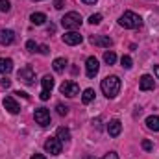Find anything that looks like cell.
<instances>
[{"mask_svg": "<svg viewBox=\"0 0 159 159\" xmlns=\"http://www.w3.org/2000/svg\"><path fill=\"white\" fill-rule=\"evenodd\" d=\"M102 87V93L107 96V98H115L120 93V80L119 76H106L100 83Z\"/></svg>", "mask_w": 159, "mask_h": 159, "instance_id": "obj_1", "label": "cell"}, {"mask_svg": "<svg viewBox=\"0 0 159 159\" xmlns=\"http://www.w3.org/2000/svg\"><path fill=\"white\" fill-rule=\"evenodd\" d=\"M35 2H39V0H35Z\"/></svg>", "mask_w": 159, "mask_h": 159, "instance_id": "obj_39", "label": "cell"}, {"mask_svg": "<svg viewBox=\"0 0 159 159\" xmlns=\"http://www.w3.org/2000/svg\"><path fill=\"white\" fill-rule=\"evenodd\" d=\"M89 22H91V24H100V22H102V15H100V13L91 15V17H89Z\"/></svg>", "mask_w": 159, "mask_h": 159, "instance_id": "obj_25", "label": "cell"}, {"mask_svg": "<svg viewBox=\"0 0 159 159\" xmlns=\"http://www.w3.org/2000/svg\"><path fill=\"white\" fill-rule=\"evenodd\" d=\"M52 67H54V70H56V72H63V70H65V67H67V59H65V57H57V59H54Z\"/></svg>", "mask_w": 159, "mask_h": 159, "instance_id": "obj_17", "label": "cell"}, {"mask_svg": "<svg viewBox=\"0 0 159 159\" xmlns=\"http://www.w3.org/2000/svg\"><path fill=\"white\" fill-rule=\"evenodd\" d=\"M39 52H41V54H44V56H46V54H48L50 50H48V46H46V44H41V46H39Z\"/></svg>", "mask_w": 159, "mask_h": 159, "instance_id": "obj_31", "label": "cell"}, {"mask_svg": "<svg viewBox=\"0 0 159 159\" xmlns=\"http://www.w3.org/2000/svg\"><path fill=\"white\" fill-rule=\"evenodd\" d=\"M85 69H87V76L89 78H94L96 74H98V70H100V65H98V59L96 57H87V61H85Z\"/></svg>", "mask_w": 159, "mask_h": 159, "instance_id": "obj_8", "label": "cell"}, {"mask_svg": "<svg viewBox=\"0 0 159 159\" xmlns=\"http://www.w3.org/2000/svg\"><path fill=\"white\" fill-rule=\"evenodd\" d=\"M81 2H85V4H94L96 0H81Z\"/></svg>", "mask_w": 159, "mask_h": 159, "instance_id": "obj_37", "label": "cell"}, {"mask_svg": "<svg viewBox=\"0 0 159 159\" xmlns=\"http://www.w3.org/2000/svg\"><path fill=\"white\" fill-rule=\"evenodd\" d=\"M59 91H61L65 96H69V98H74V96L80 94V87H78L76 81H63L61 87H59Z\"/></svg>", "mask_w": 159, "mask_h": 159, "instance_id": "obj_5", "label": "cell"}, {"mask_svg": "<svg viewBox=\"0 0 159 159\" xmlns=\"http://www.w3.org/2000/svg\"><path fill=\"white\" fill-rule=\"evenodd\" d=\"M120 131H122V124H120V120H111L109 124H107V133H109V137H119Z\"/></svg>", "mask_w": 159, "mask_h": 159, "instance_id": "obj_12", "label": "cell"}, {"mask_svg": "<svg viewBox=\"0 0 159 159\" xmlns=\"http://www.w3.org/2000/svg\"><path fill=\"white\" fill-rule=\"evenodd\" d=\"M81 22H83V19H81V15L76 13V11H69V13H65V17L61 19L63 28H65V30H70V32H74L76 28H80Z\"/></svg>", "mask_w": 159, "mask_h": 159, "instance_id": "obj_3", "label": "cell"}, {"mask_svg": "<svg viewBox=\"0 0 159 159\" xmlns=\"http://www.w3.org/2000/svg\"><path fill=\"white\" fill-rule=\"evenodd\" d=\"M41 83H43V91H52L54 89V78L52 76H44V78L41 80Z\"/></svg>", "mask_w": 159, "mask_h": 159, "instance_id": "obj_21", "label": "cell"}, {"mask_svg": "<svg viewBox=\"0 0 159 159\" xmlns=\"http://www.w3.org/2000/svg\"><path fill=\"white\" fill-rule=\"evenodd\" d=\"M154 72H156V76L159 78V65H156V67H154Z\"/></svg>", "mask_w": 159, "mask_h": 159, "instance_id": "obj_36", "label": "cell"}, {"mask_svg": "<svg viewBox=\"0 0 159 159\" xmlns=\"http://www.w3.org/2000/svg\"><path fill=\"white\" fill-rule=\"evenodd\" d=\"M26 50H28V52H37V50H39V44H37L35 41H28V43H26Z\"/></svg>", "mask_w": 159, "mask_h": 159, "instance_id": "obj_24", "label": "cell"}, {"mask_svg": "<svg viewBox=\"0 0 159 159\" xmlns=\"http://www.w3.org/2000/svg\"><path fill=\"white\" fill-rule=\"evenodd\" d=\"M17 78L20 80L22 83H26V85H34V83H35V70H34L30 65H24L22 69H19Z\"/></svg>", "mask_w": 159, "mask_h": 159, "instance_id": "obj_4", "label": "cell"}, {"mask_svg": "<svg viewBox=\"0 0 159 159\" xmlns=\"http://www.w3.org/2000/svg\"><path fill=\"white\" fill-rule=\"evenodd\" d=\"M34 119H35V122H37L39 126L46 128V126L50 124V111H48L46 107H37L35 113H34Z\"/></svg>", "mask_w": 159, "mask_h": 159, "instance_id": "obj_7", "label": "cell"}, {"mask_svg": "<svg viewBox=\"0 0 159 159\" xmlns=\"http://www.w3.org/2000/svg\"><path fill=\"white\" fill-rule=\"evenodd\" d=\"M120 63H122V67H124V69H131V65H133V61H131V57H129V56H122Z\"/></svg>", "mask_w": 159, "mask_h": 159, "instance_id": "obj_23", "label": "cell"}, {"mask_svg": "<svg viewBox=\"0 0 159 159\" xmlns=\"http://www.w3.org/2000/svg\"><path fill=\"white\" fill-rule=\"evenodd\" d=\"M104 61H106L107 65H113V63L117 61V54H115V52H106V54H104Z\"/></svg>", "mask_w": 159, "mask_h": 159, "instance_id": "obj_22", "label": "cell"}, {"mask_svg": "<svg viewBox=\"0 0 159 159\" xmlns=\"http://www.w3.org/2000/svg\"><path fill=\"white\" fill-rule=\"evenodd\" d=\"M102 159H119V156H117L115 152H109V154H106Z\"/></svg>", "mask_w": 159, "mask_h": 159, "instance_id": "obj_30", "label": "cell"}, {"mask_svg": "<svg viewBox=\"0 0 159 159\" xmlns=\"http://www.w3.org/2000/svg\"><path fill=\"white\" fill-rule=\"evenodd\" d=\"M56 109H57V113H59L61 117L69 113V107H67V106H63V104H57V106H56Z\"/></svg>", "mask_w": 159, "mask_h": 159, "instance_id": "obj_27", "label": "cell"}, {"mask_svg": "<svg viewBox=\"0 0 159 159\" xmlns=\"http://www.w3.org/2000/svg\"><path fill=\"white\" fill-rule=\"evenodd\" d=\"M146 128L152 129V131H159V117L150 115V117L146 119Z\"/></svg>", "mask_w": 159, "mask_h": 159, "instance_id": "obj_16", "label": "cell"}, {"mask_svg": "<svg viewBox=\"0 0 159 159\" xmlns=\"http://www.w3.org/2000/svg\"><path fill=\"white\" fill-rule=\"evenodd\" d=\"M93 100H94V91L93 89H85L83 94H81V102L83 104H91Z\"/></svg>", "mask_w": 159, "mask_h": 159, "instance_id": "obj_20", "label": "cell"}, {"mask_svg": "<svg viewBox=\"0 0 159 159\" xmlns=\"http://www.w3.org/2000/svg\"><path fill=\"white\" fill-rule=\"evenodd\" d=\"M56 135H57V139H59L61 143H67V141H70V131H69L67 128H57Z\"/></svg>", "mask_w": 159, "mask_h": 159, "instance_id": "obj_18", "label": "cell"}, {"mask_svg": "<svg viewBox=\"0 0 159 159\" xmlns=\"http://www.w3.org/2000/svg\"><path fill=\"white\" fill-rule=\"evenodd\" d=\"M2 104H4V107H6L11 115H17V113L20 111V106L17 104V100H15L13 96H6V98L2 100Z\"/></svg>", "mask_w": 159, "mask_h": 159, "instance_id": "obj_10", "label": "cell"}, {"mask_svg": "<svg viewBox=\"0 0 159 159\" xmlns=\"http://www.w3.org/2000/svg\"><path fill=\"white\" fill-rule=\"evenodd\" d=\"M13 70V61L9 57H0V74H9Z\"/></svg>", "mask_w": 159, "mask_h": 159, "instance_id": "obj_14", "label": "cell"}, {"mask_svg": "<svg viewBox=\"0 0 159 159\" xmlns=\"http://www.w3.org/2000/svg\"><path fill=\"white\" fill-rule=\"evenodd\" d=\"M54 7L56 9H61L63 7V0H54Z\"/></svg>", "mask_w": 159, "mask_h": 159, "instance_id": "obj_33", "label": "cell"}, {"mask_svg": "<svg viewBox=\"0 0 159 159\" xmlns=\"http://www.w3.org/2000/svg\"><path fill=\"white\" fill-rule=\"evenodd\" d=\"M15 94H19V96H22V98H28V94H26V93H22V91H17Z\"/></svg>", "mask_w": 159, "mask_h": 159, "instance_id": "obj_35", "label": "cell"}, {"mask_svg": "<svg viewBox=\"0 0 159 159\" xmlns=\"http://www.w3.org/2000/svg\"><path fill=\"white\" fill-rule=\"evenodd\" d=\"M44 150H46L50 156H59V154H61V141H59L57 137H50V139H46V143H44Z\"/></svg>", "mask_w": 159, "mask_h": 159, "instance_id": "obj_6", "label": "cell"}, {"mask_svg": "<svg viewBox=\"0 0 159 159\" xmlns=\"http://www.w3.org/2000/svg\"><path fill=\"white\" fill-rule=\"evenodd\" d=\"M154 87H156V83H154V78L150 74H144L141 78V83H139V89L141 91H152Z\"/></svg>", "mask_w": 159, "mask_h": 159, "instance_id": "obj_13", "label": "cell"}, {"mask_svg": "<svg viewBox=\"0 0 159 159\" xmlns=\"http://www.w3.org/2000/svg\"><path fill=\"white\" fill-rule=\"evenodd\" d=\"M91 44L94 46H102V48H109L113 44V39L109 35H91Z\"/></svg>", "mask_w": 159, "mask_h": 159, "instance_id": "obj_9", "label": "cell"}, {"mask_svg": "<svg viewBox=\"0 0 159 159\" xmlns=\"http://www.w3.org/2000/svg\"><path fill=\"white\" fill-rule=\"evenodd\" d=\"M50 98V93L48 91H41V100H48Z\"/></svg>", "mask_w": 159, "mask_h": 159, "instance_id": "obj_32", "label": "cell"}, {"mask_svg": "<svg viewBox=\"0 0 159 159\" xmlns=\"http://www.w3.org/2000/svg\"><path fill=\"white\" fill-rule=\"evenodd\" d=\"M119 24L122 28H128V30H137L143 26V19L133 11H124L119 19Z\"/></svg>", "mask_w": 159, "mask_h": 159, "instance_id": "obj_2", "label": "cell"}, {"mask_svg": "<svg viewBox=\"0 0 159 159\" xmlns=\"http://www.w3.org/2000/svg\"><path fill=\"white\" fill-rule=\"evenodd\" d=\"M83 159H96V157H91V156H85Z\"/></svg>", "mask_w": 159, "mask_h": 159, "instance_id": "obj_38", "label": "cell"}, {"mask_svg": "<svg viewBox=\"0 0 159 159\" xmlns=\"http://www.w3.org/2000/svg\"><path fill=\"white\" fill-rule=\"evenodd\" d=\"M83 41V37L80 35L78 32H67L65 35H63V43L65 44H70V46H76Z\"/></svg>", "mask_w": 159, "mask_h": 159, "instance_id": "obj_11", "label": "cell"}, {"mask_svg": "<svg viewBox=\"0 0 159 159\" xmlns=\"http://www.w3.org/2000/svg\"><path fill=\"white\" fill-rule=\"evenodd\" d=\"M0 85H2V87H6V89H7V87H9V85H11V80H7V78H2V81H0Z\"/></svg>", "mask_w": 159, "mask_h": 159, "instance_id": "obj_29", "label": "cell"}, {"mask_svg": "<svg viewBox=\"0 0 159 159\" xmlns=\"http://www.w3.org/2000/svg\"><path fill=\"white\" fill-rule=\"evenodd\" d=\"M9 9H11V4H9V0H0V11L7 13Z\"/></svg>", "mask_w": 159, "mask_h": 159, "instance_id": "obj_26", "label": "cell"}, {"mask_svg": "<svg viewBox=\"0 0 159 159\" xmlns=\"http://www.w3.org/2000/svg\"><path fill=\"white\" fill-rule=\"evenodd\" d=\"M13 41H15V34H13L11 30H2V32H0V44L7 46V44H11Z\"/></svg>", "mask_w": 159, "mask_h": 159, "instance_id": "obj_15", "label": "cell"}, {"mask_svg": "<svg viewBox=\"0 0 159 159\" xmlns=\"http://www.w3.org/2000/svg\"><path fill=\"white\" fill-rule=\"evenodd\" d=\"M143 148H144V150H146V152H150V150H152V148H154V144H152V143H150V141H146V139H144V141H143Z\"/></svg>", "mask_w": 159, "mask_h": 159, "instance_id": "obj_28", "label": "cell"}, {"mask_svg": "<svg viewBox=\"0 0 159 159\" xmlns=\"http://www.w3.org/2000/svg\"><path fill=\"white\" fill-rule=\"evenodd\" d=\"M32 159H46V157H44L43 154H34V156H32Z\"/></svg>", "mask_w": 159, "mask_h": 159, "instance_id": "obj_34", "label": "cell"}, {"mask_svg": "<svg viewBox=\"0 0 159 159\" xmlns=\"http://www.w3.org/2000/svg\"><path fill=\"white\" fill-rule=\"evenodd\" d=\"M30 20H32V24H37V26H41V24H44L46 15H44V13H32V15H30Z\"/></svg>", "mask_w": 159, "mask_h": 159, "instance_id": "obj_19", "label": "cell"}]
</instances>
